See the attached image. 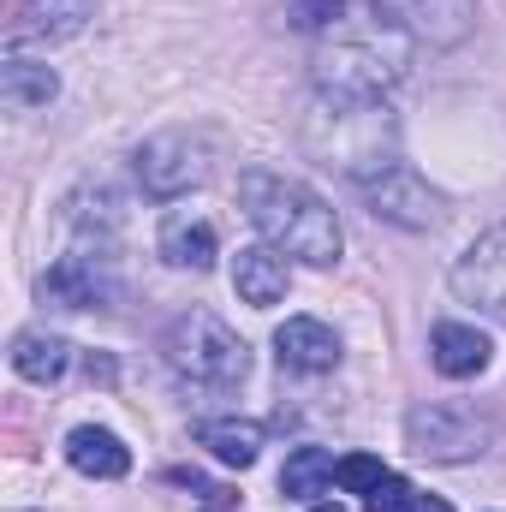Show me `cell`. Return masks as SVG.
Masks as SVG:
<instances>
[{
    "mask_svg": "<svg viewBox=\"0 0 506 512\" xmlns=\"http://www.w3.org/2000/svg\"><path fill=\"white\" fill-rule=\"evenodd\" d=\"M239 203H245L251 227L262 233V245H274L280 256H298L310 268L340 262V221L310 185H298L286 173H268V167H251V173H239Z\"/></svg>",
    "mask_w": 506,
    "mask_h": 512,
    "instance_id": "6da1fadb",
    "label": "cell"
},
{
    "mask_svg": "<svg viewBox=\"0 0 506 512\" xmlns=\"http://www.w3.org/2000/svg\"><path fill=\"white\" fill-rule=\"evenodd\" d=\"M411 66V36L387 18H340L322 48H316V84L322 96H358V102H381L387 84H399Z\"/></svg>",
    "mask_w": 506,
    "mask_h": 512,
    "instance_id": "7a4b0ae2",
    "label": "cell"
},
{
    "mask_svg": "<svg viewBox=\"0 0 506 512\" xmlns=\"http://www.w3.org/2000/svg\"><path fill=\"white\" fill-rule=\"evenodd\" d=\"M304 149L322 167H340L358 185H370L387 167H399L393 161V149H399L393 114L381 102H358V96H322L304 114Z\"/></svg>",
    "mask_w": 506,
    "mask_h": 512,
    "instance_id": "3957f363",
    "label": "cell"
},
{
    "mask_svg": "<svg viewBox=\"0 0 506 512\" xmlns=\"http://www.w3.org/2000/svg\"><path fill=\"white\" fill-rule=\"evenodd\" d=\"M161 352H167V364H173L185 382H197V387H239L245 382V370H251L245 340H239L221 316H209V310H185V316H173Z\"/></svg>",
    "mask_w": 506,
    "mask_h": 512,
    "instance_id": "277c9868",
    "label": "cell"
},
{
    "mask_svg": "<svg viewBox=\"0 0 506 512\" xmlns=\"http://www.w3.org/2000/svg\"><path fill=\"white\" fill-rule=\"evenodd\" d=\"M405 441H411L417 459L465 465V459L495 447V417L477 411V405H459V399H435V405H417L405 417Z\"/></svg>",
    "mask_w": 506,
    "mask_h": 512,
    "instance_id": "5b68a950",
    "label": "cell"
},
{
    "mask_svg": "<svg viewBox=\"0 0 506 512\" xmlns=\"http://www.w3.org/2000/svg\"><path fill=\"white\" fill-rule=\"evenodd\" d=\"M137 179H143L149 197L173 203V197H185L209 179V143L197 131H155L137 149Z\"/></svg>",
    "mask_w": 506,
    "mask_h": 512,
    "instance_id": "8992f818",
    "label": "cell"
},
{
    "mask_svg": "<svg viewBox=\"0 0 506 512\" xmlns=\"http://www.w3.org/2000/svg\"><path fill=\"white\" fill-rule=\"evenodd\" d=\"M453 292H459V304L506 322V221L489 227L471 251L453 262Z\"/></svg>",
    "mask_w": 506,
    "mask_h": 512,
    "instance_id": "52a82bcc",
    "label": "cell"
},
{
    "mask_svg": "<svg viewBox=\"0 0 506 512\" xmlns=\"http://www.w3.org/2000/svg\"><path fill=\"white\" fill-rule=\"evenodd\" d=\"M376 12H387L411 42L429 48H453L477 24V0H376Z\"/></svg>",
    "mask_w": 506,
    "mask_h": 512,
    "instance_id": "ba28073f",
    "label": "cell"
},
{
    "mask_svg": "<svg viewBox=\"0 0 506 512\" xmlns=\"http://www.w3.org/2000/svg\"><path fill=\"white\" fill-rule=\"evenodd\" d=\"M364 197L376 203L381 221L411 227V233H423V227H435V221H441L435 191H423V185H417V173H405V167H387L381 179H370V185H364Z\"/></svg>",
    "mask_w": 506,
    "mask_h": 512,
    "instance_id": "9c48e42d",
    "label": "cell"
},
{
    "mask_svg": "<svg viewBox=\"0 0 506 512\" xmlns=\"http://www.w3.org/2000/svg\"><path fill=\"white\" fill-rule=\"evenodd\" d=\"M274 352H280V364L298 370V376H328V370L340 364V334H334L328 322H316V316H292V322H280Z\"/></svg>",
    "mask_w": 506,
    "mask_h": 512,
    "instance_id": "30bf717a",
    "label": "cell"
},
{
    "mask_svg": "<svg viewBox=\"0 0 506 512\" xmlns=\"http://www.w3.org/2000/svg\"><path fill=\"white\" fill-rule=\"evenodd\" d=\"M429 358H435V370H441L447 382H471V376L489 370V334L471 328V322H435Z\"/></svg>",
    "mask_w": 506,
    "mask_h": 512,
    "instance_id": "8fae6325",
    "label": "cell"
},
{
    "mask_svg": "<svg viewBox=\"0 0 506 512\" xmlns=\"http://www.w3.org/2000/svg\"><path fill=\"white\" fill-rule=\"evenodd\" d=\"M233 286H239V298H245V304L268 310V304H280V298H286L292 268H286V256L274 251V245H245V251L233 256Z\"/></svg>",
    "mask_w": 506,
    "mask_h": 512,
    "instance_id": "7c38bea8",
    "label": "cell"
},
{
    "mask_svg": "<svg viewBox=\"0 0 506 512\" xmlns=\"http://www.w3.org/2000/svg\"><path fill=\"white\" fill-rule=\"evenodd\" d=\"M42 298H54V304H66V310H96V304L114 298V286L96 274L90 256H66V262H54V268L42 274Z\"/></svg>",
    "mask_w": 506,
    "mask_h": 512,
    "instance_id": "4fadbf2b",
    "label": "cell"
},
{
    "mask_svg": "<svg viewBox=\"0 0 506 512\" xmlns=\"http://www.w3.org/2000/svg\"><path fill=\"white\" fill-rule=\"evenodd\" d=\"M66 459H72V471L102 477V483H114V477H126V471H131L126 441H120L114 429H96V423H84V429H72V435H66Z\"/></svg>",
    "mask_w": 506,
    "mask_h": 512,
    "instance_id": "5bb4252c",
    "label": "cell"
},
{
    "mask_svg": "<svg viewBox=\"0 0 506 512\" xmlns=\"http://www.w3.org/2000/svg\"><path fill=\"white\" fill-rule=\"evenodd\" d=\"M161 256L173 262V268H191V274H203L209 262H215V227L209 221H197V215H167L161 221Z\"/></svg>",
    "mask_w": 506,
    "mask_h": 512,
    "instance_id": "9a60e30c",
    "label": "cell"
},
{
    "mask_svg": "<svg viewBox=\"0 0 506 512\" xmlns=\"http://www.w3.org/2000/svg\"><path fill=\"white\" fill-rule=\"evenodd\" d=\"M66 364H72V346H66L60 334H36V328H30V334L12 340V370H18L24 382H42V387L60 382Z\"/></svg>",
    "mask_w": 506,
    "mask_h": 512,
    "instance_id": "2e32d148",
    "label": "cell"
},
{
    "mask_svg": "<svg viewBox=\"0 0 506 512\" xmlns=\"http://www.w3.org/2000/svg\"><path fill=\"white\" fill-rule=\"evenodd\" d=\"M197 441L221 459V465H256V453H262V423H245V417H209V423H197Z\"/></svg>",
    "mask_w": 506,
    "mask_h": 512,
    "instance_id": "e0dca14e",
    "label": "cell"
},
{
    "mask_svg": "<svg viewBox=\"0 0 506 512\" xmlns=\"http://www.w3.org/2000/svg\"><path fill=\"white\" fill-rule=\"evenodd\" d=\"M328 483H334V453L328 447H298L286 459V471H280L286 501H316V495H328Z\"/></svg>",
    "mask_w": 506,
    "mask_h": 512,
    "instance_id": "ac0fdd59",
    "label": "cell"
},
{
    "mask_svg": "<svg viewBox=\"0 0 506 512\" xmlns=\"http://www.w3.org/2000/svg\"><path fill=\"white\" fill-rule=\"evenodd\" d=\"M54 90H60V78H54L48 66L6 60V72H0V96H6V108H48Z\"/></svg>",
    "mask_w": 506,
    "mask_h": 512,
    "instance_id": "d6986e66",
    "label": "cell"
},
{
    "mask_svg": "<svg viewBox=\"0 0 506 512\" xmlns=\"http://www.w3.org/2000/svg\"><path fill=\"white\" fill-rule=\"evenodd\" d=\"M381 477H387V471H381V459H370V453H352V459L334 465V483H340L346 495H370Z\"/></svg>",
    "mask_w": 506,
    "mask_h": 512,
    "instance_id": "ffe728a7",
    "label": "cell"
},
{
    "mask_svg": "<svg viewBox=\"0 0 506 512\" xmlns=\"http://www.w3.org/2000/svg\"><path fill=\"white\" fill-rule=\"evenodd\" d=\"M346 18V0H292V24L298 30H334Z\"/></svg>",
    "mask_w": 506,
    "mask_h": 512,
    "instance_id": "44dd1931",
    "label": "cell"
},
{
    "mask_svg": "<svg viewBox=\"0 0 506 512\" xmlns=\"http://www.w3.org/2000/svg\"><path fill=\"white\" fill-rule=\"evenodd\" d=\"M405 501H411V483L387 471V477H381L376 489L364 495V512H405Z\"/></svg>",
    "mask_w": 506,
    "mask_h": 512,
    "instance_id": "7402d4cb",
    "label": "cell"
},
{
    "mask_svg": "<svg viewBox=\"0 0 506 512\" xmlns=\"http://www.w3.org/2000/svg\"><path fill=\"white\" fill-rule=\"evenodd\" d=\"M405 512H453V507H447L441 495H411V501H405Z\"/></svg>",
    "mask_w": 506,
    "mask_h": 512,
    "instance_id": "603a6c76",
    "label": "cell"
},
{
    "mask_svg": "<svg viewBox=\"0 0 506 512\" xmlns=\"http://www.w3.org/2000/svg\"><path fill=\"white\" fill-rule=\"evenodd\" d=\"M310 512H340V507H310Z\"/></svg>",
    "mask_w": 506,
    "mask_h": 512,
    "instance_id": "cb8c5ba5",
    "label": "cell"
}]
</instances>
